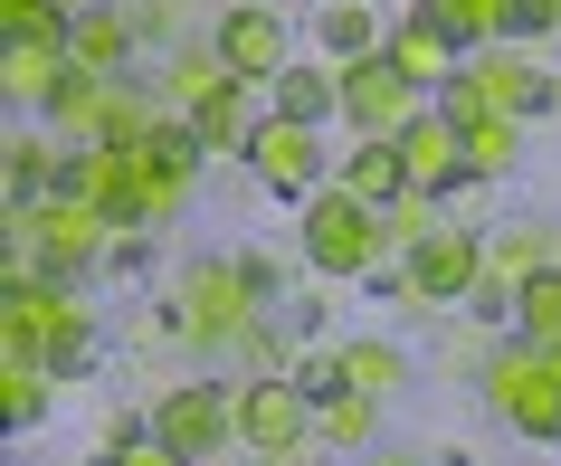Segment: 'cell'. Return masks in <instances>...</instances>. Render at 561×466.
<instances>
[{"label":"cell","instance_id":"17","mask_svg":"<svg viewBox=\"0 0 561 466\" xmlns=\"http://www.w3.org/2000/svg\"><path fill=\"white\" fill-rule=\"evenodd\" d=\"M115 87H124V77H87V67H67L58 105H48V115H38V124H48V134H67V144L87 152L95 134H105V95H115Z\"/></svg>","mask_w":561,"mask_h":466},{"label":"cell","instance_id":"37","mask_svg":"<svg viewBox=\"0 0 561 466\" xmlns=\"http://www.w3.org/2000/svg\"><path fill=\"white\" fill-rule=\"evenodd\" d=\"M87 466H115V457H87Z\"/></svg>","mask_w":561,"mask_h":466},{"label":"cell","instance_id":"25","mask_svg":"<svg viewBox=\"0 0 561 466\" xmlns=\"http://www.w3.org/2000/svg\"><path fill=\"white\" fill-rule=\"evenodd\" d=\"M134 10V30H144V48H191V38H209V0H124Z\"/></svg>","mask_w":561,"mask_h":466},{"label":"cell","instance_id":"22","mask_svg":"<svg viewBox=\"0 0 561 466\" xmlns=\"http://www.w3.org/2000/svg\"><path fill=\"white\" fill-rule=\"evenodd\" d=\"M314 437L343 447V457H371V437H381V400H371V390H333V400H314Z\"/></svg>","mask_w":561,"mask_h":466},{"label":"cell","instance_id":"18","mask_svg":"<svg viewBox=\"0 0 561 466\" xmlns=\"http://www.w3.org/2000/svg\"><path fill=\"white\" fill-rule=\"evenodd\" d=\"M333 181H343L353 201H371V209H390L400 191H410V172H400V144H371V134H353V152L333 162Z\"/></svg>","mask_w":561,"mask_h":466},{"label":"cell","instance_id":"8","mask_svg":"<svg viewBox=\"0 0 561 466\" xmlns=\"http://www.w3.org/2000/svg\"><path fill=\"white\" fill-rule=\"evenodd\" d=\"M248 172H257V191H276V201H314L333 181L324 162V134L314 124H286V115H257V134H248V152H238Z\"/></svg>","mask_w":561,"mask_h":466},{"label":"cell","instance_id":"23","mask_svg":"<svg viewBox=\"0 0 561 466\" xmlns=\"http://www.w3.org/2000/svg\"><path fill=\"white\" fill-rule=\"evenodd\" d=\"M162 87H172V115H191L201 95L238 87V77H229V58H219V38H191V48H172V67H162Z\"/></svg>","mask_w":561,"mask_h":466},{"label":"cell","instance_id":"12","mask_svg":"<svg viewBox=\"0 0 561 466\" xmlns=\"http://www.w3.org/2000/svg\"><path fill=\"white\" fill-rule=\"evenodd\" d=\"M381 58L400 67V77H410V87L428 95V105H438V95L457 87V67H467V48H457V38H447L438 20H419V10H390V38H381Z\"/></svg>","mask_w":561,"mask_h":466},{"label":"cell","instance_id":"36","mask_svg":"<svg viewBox=\"0 0 561 466\" xmlns=\"http://www.w3.org/2000/svg\"><path fill=\"white\" fill-rule=\"evenodd\" d=\"M58 10H67V20H87V10H115V0H58Z\"/></svg>","mask_w":561,"mask_h":466},{"label":"cell","instance_id":"2","mask_svg":"<svg viewBox=\"0 0 561 466\" xmlns=\"http://www.w3.org/2000/svg\"><path fill=\"white\" fill-rule=\"evenodd\" d=\"M87 276H48V266H38V276H10V323H0V333H10V362H48V372H77V362H87Z\"/></svg>","mask_w":561,"mask_h":466},{"label":"cell","instance_id":"20","mask_svg":"<svg viewBox=\"0 0 561 466\" xmlns=\"http://www.w3.org/2000/svg\"><path fill=\"white\" fill-rule=\"evenodd\" d=\"M276 115L286 124H314V134H324L333 115H343V67H286V77H276Z\"/></svg>","mask_w":561,"mask_h":466},{"label":"cell","instance_id":"11","mask_svg":"<svg viewBox=\"0 0 561 466\" xmlns=\"http://www.w3.org/2000/svg\"><path fill=\"white\" fill-rule=\"evenodd\" d=\"M152 437L172 447V457L209 466L219 447L238 437V390H219V380H191V390H162V409H152Z\"/></svg>","mask_w":561,"mask_h":466},{"label":"cell","instance_id":"7","mask_svg":"<svg viewBox=\"0 0 561 466\" xmlns=\"http://www.w3.org/2000/svg\"><path fill=\"white\" fill-rule=\"evenodd\" d=\"M400 286H410L419 305H467V295L485 286V229L438 219L428 238H410V248H400Z\"/></svg>","mask_w":561,"mask_h":466},{"label":"cell","instance_id":"15","mask_svg":"<svg viewBox=\"0 0 561 466\" xmlns=\"http://www.w3.org/2000/svg\"><path fill=\"white\" fill-rule=\"evenodd\" d=\"M134 58H144L134 10H87V20L67 30V67H87V77H134Z\"/></svg>","mask_w":561,"mask_h":466},{"label":"cell","instance_id":"1","mask_svg":"<svg viewBox=\"0 0 561 466\" xmlns=\"http://www.w3.org/2000/svg\"><path fill=\"white\" fill-rule=\"evenodd\" d=\"M105 238H124L105 209H87L77 191H48V201H20L10 209V276H87L105 258Z\"/></svg>","mask_w":561,"mask_h":466},{"label":"cell","instance_id":"14","mask_svg":"<svg viewBox=\"0 0 561 466\" xmlns=\"http://www.w3.org/2000/svg\"><path fill=\"white\" fill-rule=\"evenodd\" d=\"M67 87V38H10L0 48V95L20 105V115H48Z\"/></svg>","mask_w":561,"mask_h":466},{"label":"cell","instance_id":"29","mask_svg":"<svg viewBox=\"0 0 561 466\" xmlns=\"http://www.w3.org/2000/svg\"><path fill=\"white\" fill-rule=\"evenodd\" d=\"M410 380V352L400 343H343V390H371V400H390Z\"/></svg>","mask_w":561,"mask_h":466},{"label":"cell","instance_id":"30","mask_svg":"<svg viewBox=\"0 0 561 466\" xmlns=\"http://www.w3.org/2000/svg\"><path fill=\"white\" fill-rule=\"evenodd\" d=\"M48 390H58L48 362H10V372H0V409H10V429H38V419H48Z\"/></svg>","mask_w":561,"mask_h":466},{"label":"cell","instance_id":"34","mask_svg":"<svg viewBox=\"0 0 561 466\" xmlns=\"http://www.w3.org/2000/svg\"><path fill=\"white\" fill-rule=\"evenodd\" d=\"M115 466H191V457H172V447H162V437H152V429H144V437H134V447H124V457H115Z\"/></svg>","mask_w":561,"mask_h":466},{"label":"cell","instance_id":"5","mask_svg":"<svg viewBox=\"0 0 561 466\" xmlns=\"http://www.w3.org/2000/svg\"><path fill=\"white\" fill-rule=\"evenodd\" d=\"M172 315H181V343H201V352H238V343L266 323V295L248 286V266H238V258H191V266H181Z\"/></svg>","mask_w":561,"mask_h":466},{"label":"cell","instance_id":"13","mask_svg":"<svg viewBox=\"0 0 561 466\" xmlns=\"http://www.w3.org/2000/svg\"><path fill=\"white\" fill-rule=\"evenodd\" d=\"M400 172H410V191H428V201H447V191L467 181V124L428 105V115H419L410 134H400Z\"/></svg>","mask_w":561,"mask_h":466},{"label":"cell","instance_id":"19","mask_svg":"<svg viewBox=\"0 0 561 466\" xmlns=\"http://www.w3.org/2000/svg\"><path fill=\"white\" fill-rule=\"evenodd\" d=\"M314 30H324V58L343 67V58H371V48L390 38V10H381V0H324Z\"/></svg>","mask_w":561,"mask_h":466},{"label":"cell","instance_id":"24","mask_svg":"<svg viewBox=\"0 0 561 466\" xmlns=\"http://www.w3.org/2000/svg\"><path fill=\"white\" fill-rule=\"evenodd\" d=\"M514 343L561 352V266H542V276H524V286H514Z\"/></svg>","mask_w":561,"mask_h":466},{"label":"cell","instance_id":"32","mask_svg":"<svg viewBox=\"0 0 561 466\" xmlns=\"http://www.w3.org/2000/svg\"><path fill=\"white\" fill-rule=\"evenodd\" d=\"M542 30H561V0H514L504 38H542Z\"/></svg>","mask_w":561,"mask_h":466},{"label":"cell","instance_id":"35","mask_svg":"<svg viewBox=\"0 0 561 466\" xmlns=\"http://www.w3.org/2000/svg\"><path fill=\"white\" fill-rule=\"evenodd\" d=\"M362 466H419V457H400V447H371V457H362Z\"/></svg>","mask_w":561,"mask_h":466},{"label":"cell","instance_id":"16","mask_svg":"<svg viewBox=\"0 0 561 466\" xmlns=\"http://www.w3.org/2000/svg\"><path fill=\"white\" fill-rule=\"evenodd\" d=\"M201 162H209V144L201 134H191V124H162V134H152L144 144V172H152V209H162V219H172L181 201H191V181H201Z\"/></svg>","mask_w":561,"mask_h":466},{"label":"cell","instance_id":"3","mask_svg":"<svg viewBox=\"0 0 561 466\" xmlns=\"http://www.w3.org/2000/svg\"><path fill=\"white\" fill-rule=\"evenodd\" d=\"M296 248H305V266H314V276H371V266L400 258V248H390V229H381V209L353 201L343 181H324L314 201H296Z\"/></svg>","mask_w":561,"mask_h":466},{"label":"cell","instance_id":"4","mask_svg":"<svg viewBox=\"0 0 561 466\" xmlns=\"http://www.w3.org/2000/svg\"><path fill=\"white\" fill-rule=\"evenodd\" d=\"M476 390H485V409H495L514 437L561 447V362H552V352H533V343L504 333V343L476 362Z\"/></svg>","mask_w":561,"mask_h":466},{"label":"cell","instance_id":"27","mask_svg":"<svg viewBox=\"0 0 561 466\" xmlns=\"http://www.w3.org/2000/svg\"><path fill=\"white\" fill-rule=\"evenodd\" d=\"M191 134H201L209 152H248V134H257V115H248V87H219V95H201V105H191Z\"/></svg>","mask_w":561,"mask_h":466},{"label":"cell","instance_id":"33","mask_svg":"<svg viewBox=\"0 0 561 466\" xmlns=\"http://www.w3.org/2000/svg\"><path fill=\"white\" fill-rule=\"evenodd\" d=\"M134 437H144V429H134V409H105V429H95V457H124Z\"/></svg>","mask_w":561,"mask_h":466},{"label":"cell","instance_id":"26","mask_svg":"<svg viewBox=\"0 0 561 466\" xmlns=\"http://www.w3.org/2000/svg\"><path fill=\"white\" fill-rule=\"evenodd\" d=\"M162 124H172V115H162V95L124 77V87L105 95V134H95V144H124V152H144L152 134H162Z\"/></svg>","mask_w":561,"mask_h":466},{"label":"cell","instance_id":"21","mask_svg":"<svg viewBox=\"0 0 561 466\" xmlns=\"http://www.w3.org/2000/svg\"><path fill=\"white\" fill-rule=\"evenodd\" d=\"M542 266H561L552 229L542 219H514V229H485V276H504V286H524V276H542Z\"/></svg>","mask_w":561,"mask_h":466},{"label":"cell","instance_id":"6","mask_svg":"<svg viewBox=\"0 0 561 466\" xmlns=\"http://www.w3.org/2000/svg\"><path fill=\"white\" fill-rule=\"evenodd\" d=\"M238 437H248L266 466H296L305 437H314V390H305L296 372H248L238 380Z\"/></svg>","mask_w":561,"mask_h":466},{"label":"cell","instance_id":"31","mask_svg":"<svg viewBox=\"0 0 561 466\" xmlns=\"http://www.w3.org/2000/svg\"><path fill=\"white\" fill-rule=\"evenodd\" d=\"M0 30H10V38H67L77 20H67L58 0H0Z\"/></svg>","mask_w":561,"mask_h":466},{"label":"cell","instance_id":"28","mask_svg":"<svg viewBox=\"0 0 561 466\" xmlns=\"http://www.w3.org/2000/svg\"><path fill=\"white\" fill-rule=\"evenodd\" d=\"M524 162V124L514 115H476L467 124V181H504Z\"/></svg>","mask_w":561,"mask_h":466},{"label":"cell","instance_id":"9","mask_svg":"<svg viewBox=\"0 0 561 466\" xmlns=\"http://www.w3.org/2000/svg\"><path fill=\"white\" fill-rule=\"evenodd\" d=\"M419 115H428V95H419L410 77L381 58V48H371V58H343V124H353V134H371V144H400Z\"/></svg>","mask_w":561,"mask_h":466},{"label":"cell","instance_id":"10","mask_svg":"<svg viewBox=\"0 0 561 466\" xmlns=\"http://www.w3.org/2000/svg\"><path fill=\"white\" fill-rule=\"evenodd\" d=\"M209 38H219V58H229V77H238V87H276V77L296 67L286 10H266V0H229V10L209 20Z\"/></svg>","mask_w":561,"mask_h":466}]
</instances>
